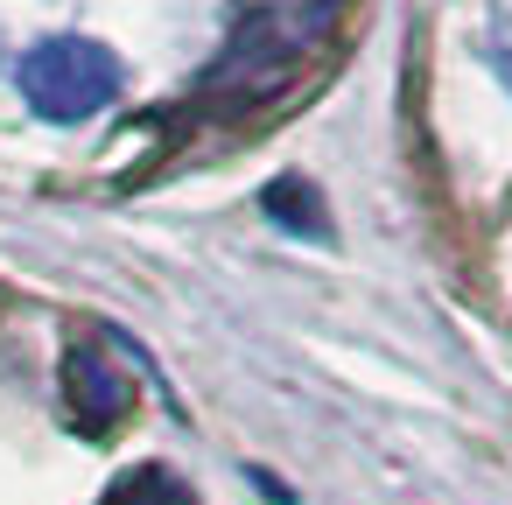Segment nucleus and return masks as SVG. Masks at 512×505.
I'll use <instances>...</instances> for the list:
<instances>
[{
    "instance_id": "f257e3e1",
    "label": "nucleus",
    "mask_w": 512,
    "mask_h": 505,
    "mask_svg": "<svg viewBox=\"0 0 512 505\" xmlns=\"http://www.w3.org/2000/svg\"><path fill=\"white\" fill-rule=\"evenodd\" d=\"M344 0H281V8H260L239 22V36L225 43V57L204 71V99L225 92V99H267L288 64H302L309 50H323L330 22H337Z\"/></svg>"
},
{
    "instance_id": "f03ea898",
    "label": "nucleus",
    "mask_w": 512,
    "mask_h": 505,
    "mask_svg": "<svg viewBox=\"0 0 512 505\" xmlns=\"http://www.w3.org/2000/svg\"><path fill=\"white\" fill-rule=\"evenodd\" d=\"M15 85L22 99L36 106V120H57V127H78L92 113H106L127 85L120 57L92 36H43L22 64H15Z\"/></svg>"
},
{
    "instance_id": "7ed1b4c3",
    "label": "nucleus",
    "mask_w": 512,
    "mask_h": 505,
    "mask_svg": "<svg viewBox=\"0 0 512 505\" xmlns=\"http://www.w3.org/2000/svg\"><path fill=\"white\" fill-rule=\"evenodd\" d=\"M64 414L78 435H99L127 414V379L113 372V358L99 344H71L64 351Z\"/></svg>"
},
{
    "instance_id": "20e7f679",
    "label": "nucleus",
    "mask_w": 512,
    "mask_h": 505,
    "mask_svg": "<svg viewBox=\"0 0 512 505\" xmlns=\"http://www.w3.org/2000/svg\"><path fill=\"white\" fill-rule=\"evenodd\" d=\"M260 204L274 211V225H288L295 239H330V211H323V197H316V183L309 176H281V183H267L260 190Z\"/></svg>"
},
{
    "instance_id": "39448f33",
    "label": "nucleus",
    "mask_w": 512,
    "mask_h": 505,
    "mask_svg": "<svg viewBox=\"0 0 512 505\" xmlns=\"http://www.w3.org/2000/svg\"><path fill=\"white\" fill-rule=\"evenodd\" d=\"M491 64L512 85V0H491Z\"/></svg>"
}]
</instances>
